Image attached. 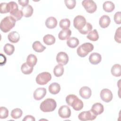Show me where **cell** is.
<instances>
[{
	"instance_id": "cell-35",
	"label": "cell",
	"mask_w": 121,
	"mask_h": 121,
	"mask_svg": "<svg viewBox=\"0 0 121 121\" xmlns=\"http://www.w3.org/2000/svg\"><path fill=\"white\" fill-rule=\"evenodd\" d=\"M60 26L62 29H68L70 25V21L68 18H64L61 19L59 24Z\"/></svg>"
},
{
	"instance_id": "cell-29",
	"label": "cell",
	"mask_w": 121,
	"mask_h": 121,
	"mask_svg": "<svg viewBox=\"0 0 121 121\" xmlns=\"http://www.w3.org/2000/svg\"><path fill=\"white\" fill-rule=\"evenodd\" d=\"M33 69H34L33 67H31L29 66L26 63V62L24 63L21 67V70L23 74H26V75H28L31 74L33 70Z\"/></svg>"
},
{
	"instance_id": "cell-36",
	"label": "cell",
	"mask_w": 121,
	"mask_h": 121,
	"mask_svg": "<svg viewBox=\"0 0 121 121\" xmlns=\"http://www.w3.org/2000/svg\"><path fill=\"white\" fill-rule=\"evenodd\" d=\"M9 110L5 107H0V118L6 119L8 117Z\"/></svg>"
},
{
	"instance_id": "cell-7",
	"label": "cell",
	"mask_w": 121,
	"mask_h": 121,
	"mask_svg": "<svg viewBox=\"0 0 121 121\" xmlns=\"http://www.w3.org/2000/svg\"><path fill=\"white\" fill-rule=\"evenodd\" d=\"M86 23V22L85 17L81 15L76 16L73 20L74 26L78 30L82 29Z\"/></svg>"
},
{
	"instance_id": "cell-17",
	"label": "cell",
	"mask_w": 121,
	"mask_h": 121,
	"mask_svg": "<svg viewBox=\"0 0 121 121\" xmlns=\"http://www.w3.org/2000/svg\"><path fill=\"white\" fill-rule=\"evenodd\" d=\"M46 26L50 29H53L56 27L57 25V20L53 17H48L45 22Z\"/></svg>"
},
{
	"instance_id": "cell-25",
	"label": "cell",
	"mask_w": 121,
	"mask_h": 121,
	"mask_svg": "<svg viewBox=\"0 0 121 121\" xmlns=\"http://www.w3.org/2000/svg\"><path fill=\"white\" fill-rule=\"evenodd\" d=\"M37 59L36 56L33 54H30L28 55L26 59V63L30 67H34L36 64Z\"/></svg>"
},
{
	"instance_id": "cell-41",
	"label": "cell",
	"mask_w": 121,
	"mask_h": 121,
	"mask_svg": "<svg viewBox=\"0 0 121 121\" xmlns=\"http://www.w3.org/2000/svg\"><path fill=\"white\" fill-rule=\"evenodd\" d=\"M77 97V96L73 95V94H70V95H67L66 97V103L69 105L70 106L71 104L72 103V102H73V101Z\"/></svg>"
},
{
	"instance_id": "cell-16",
	"label": "cell",
	"mask_w": 121,
	"mask_h": 121,
	"mask_svg": "<svg viewBox=\"0 0 121 121\" xmlns=\"http://www.w3.org/2000/svg\"><path fill=\"white\" fill-rule=\"evenodd\" d=\"M71 107H72L73 109L75 110V111H80L81 110L84 106L83 103L82 101L78 97V96L72 102L71 105Z\"/></svg>"
},
{
	"instance_id": "cell-2",
	"label": "cell",
	"mask_w": 121,
	"mask_h": 121,
	"mask_svg": "<svg viewBox=\"0 0 121 121\" xmlns=\"http://www.w3.org/2000/svg\"><path fill=\"white\" fill-rule=\"evenodd\" d=\"M57 106L55 100L52 98H47L43 101L40 105V108L43 112H51L53 111Z\"/></svg>"
},
{
	"instance_id": "cell-9",
	"label": "cell",
	"mask_w": 121,
	"mask_h": 121,
	"mask_svg": "<svg viewBox=\"0 0 121 121\" xmlns=\"http://www.w3.org/2000/svg\"><path fill=\"white\" fill-rule=\"evenodd\" d=\"M56 60L59 64L62 66L65 65L69 61V56L65 52H59L57 55Z\"/></svg>"
},
{
	"instance_id": "cell-38",
	"label": "cell",
	"mask_w": 121,
	"mask_h": 121,
	"mask_svg": "<svg viewBox=\"0 0 121 121\" xmlns=\"http://www.w3.org/2000/svg\"><path fill=\"white\" fill-rule=\"evenodd\" d=\"M0 13H7L9 12V8L8 3H1L0 5Z\"/></svg>"
},
{
	"instance_id": "cell-37",
	"label": "cell",
	"mask_w": 121,
	"mask_h": 121,
	"mask_svg": "<svg viewBox=\"0 0 121 121\" xmlns=\"http://www.w3.org/2000/svg\"><path fill=\"white\" fill-rule=\"evenodd\" d=\"M64 2L66 7L70 9H73L76 4V1L75 0H65Z\"/></svg>"
},
{
	"instance_id": "cell-34",
	"label": "cell",
	"mask_w": 121,
	"mask_h": 121,
	"mask_svg": "<svg viewBox=\"0 0 121 121\" xmlns=\"http://www.w3.org/2000/svg\"><path fill=\"white\" fill-rule=\"evenodd\" d=\"M92 25L90 23L87 22L85 26H84V27L81 30H78V31L82 35H86L91 32L92 30Z\"/></svg>"
},
{
	"instance_id": "cell-27",
	"label": "cell",
	"mask_w": 121,
	"mask_h": 121,
	"mask_svg": "<svg viewBox=\"0 0 121 121\" xmlns=\"http://www.w3.org/2000/svg\"><path fill=\"white\" fill-rule=\"evenodd\" d=\"M111 73L112 75L115 77H120L121 73V65L119 64H115L113 65L111 68Z\"/></svg>"
},
{
	"instance_id": "cell-8",
	"label": "cell",
	"mask_w": 121,
	"mask_h": 121,
	"mask_svg": "<svg viewBox=\"0 0 121 121\" xmlns=\"http://www.w3.org/2000/svg\"><path fill=\"white\" fill-rule=\"evenodd\" d=\"M100 97L103 101L106 103H109L112 101L113 95L110 90L107 88H104L100 92Z\"/></svg>"
},
{
	"instance_id": "cell-19",
	"label": "cell",
	"mask_w": 121,
	"mask_h": 121,
	"mask_svg": "<svg viewBox=\"0 0 121 121\" xmlns=\"http://www.w3.org/2000/svg\"><path fill=\"white\" fill-rule=\"evenodd\" d=\"M21 10L22 12L23 16L26 17H30L33 13V8L32 6L30 5L22 7Z\"/></svg>"
},
{
	"instance_id": "cell-42",
	"label": "cell",
	"mask_w": 121,
	"mask_h": 121,
	"mask_svg": "<svg viewBox=\"0 0 121 121\" xmlns=\"http://www.w3.org/2000/svg\"><path fill=\"white\" fill-rule=\"evenodd\" d=\"M121 12H117L114 15V20L116 24H120L121 22Z\"/></svg>"
},
{
	"instance_id": "cell-18",
	"label": "cell",
	"mask_w": 121,
	"mask_h": 121,
	"mask_svg": "<svg viewBox=\"0 0 121 121\" xmlns=\"http://www.w3.org/2000/svg\"><path fill=\"white\" fill-rule=\"evenodd\" d=\"M71 31L69 29H64L59 32L58 37L59 39L61 40H65L68 39L71 35Z\"/></svg>"
},
{
	"instance_id": "cell-20",
	"label": "cell",
	"mask_w": 121,
	"mask_h": 121,
	"mask_svg": "<svg viewBox=\"0 0 121 121\" xmlns=\"http://www.w3.org/2000/svg\"><path fill=\"white\" fill-rule=\"evenodd\" d=\"M9 40L12 43H17L20 39L19 34L17 31H12L9 33L8 35Z\"/></svg>"
},
{
	"instance_id": "cell-32",
	"label": "cell",
	"mask_w": 121,
	"mask_h": 121,
	"mask_svg": "<svg viewBox=\"0 0 121 121\" xmlns=\"http://www.w3.org/2000/svg\"><path fill=\"white\" fill-rule=\"evenodd\" d=\"M3 50L6 54L8 55H11L15 51V47L14 45L11 44L6 43L4 46Z\"/></svg>"
},
{
	"instance_id": "cell-31",
	"label": "cell",
	"mask_w": 121,
	"mask_h": 121,
	"mask_svg": "<svg viewBox=\"0 0 121 121\" xmlns=\"http://www.w3.org/2000/svg\"><path fill=\"white\" fill-rule=\"evenodd\" d=\"M86 38L92 41H96L98 40L99 39V35L96 29H94L90 32L88 34Z\"/></svg>"
},
{
	"instance_id": "cell-12",
	"label": "cell",
	"mask_w": 121,
	"mask_h": 121,
	"mask_svg": "<svg viewBox=\"0 0 121 121\" xmlns=\"http://www.w3.org/2000/svg\"><path fill=\"white\" fill-rule=\"evenodd\" d=\"M79 95L84 99L89 98L92 94V91L90 87L88 86L82 87L79 91Z\"/></svg>"
},
{
	"instance_id": "cell-26",
	"label": "cell",
	"mask_w": 121,
	"mask_h": 121,
	"mask_svg": "<svg viewBox=\"0 0 121 121\" xmlns=\"http://www.w3.org/2000/svg\"><path fill=\"white\" fill-rule=\"evenodd\" d=\"M43 41L45 44L48 45H51L55 43V38L52 35L48 34L44 36L43 37Z\"/></svg>"
},
{
	"instance_id": "cell-30",
	"label": "cell",
	"mask_w": 121,
	"mask_h": 121,
	"mask_svg": "<svg viewBox=\"0 0 121 121\" xmlns=\"http://www.w3.org/2000/svg\"><path fill=\"white\" fill-rule=\"evenodd\" d=\"M64 73V68L63 66L60 64L55 66L53 69V73L55 76L60 77Z\"/></svg>"
},
{
	"instance_id": "cell-23",
	"label": "cell",
	"mask_w": 121,
	"mask_h": 121,
	"mask_svg": "<svg viewBox=\"0 0 121 121\" xmlns=\"http://www.w3.org/2000/svg\"><path fill=\"white\" fill-rule=\"evenodd\" d=\"M103 8L105 11L111 12L114 9L115 5L111 1H106L104 3Z\"/></svg>"
},
{
	"instance_id": "cell-24",
	"label": "cell",
	"mask_w": 121,
	"mask_h": 121,
	"mask_svg": "<svg viewBox=\"0 0 121 121\" xmlns=\"http://www.w3.org/2000/svg\"><path fill=\"white\" fill-rule=\"evenodd\" d=\"M79 43L78 39L75 37H70L67 41V44L71 48H76L79 44Z\"/></svg>"
},
{
	"instance_id": "cell-39",
	"label": "cell",
	"mask_w": 121,
	"mask_h": 121,
	"mask_svg": "<svg viewBox=\"0 0 121 121\" xmlns=\"http://www.w3.org/2000/svg\"><path fill=\"white\" fill-rule=\"evenodd\" d=\"M8 6L9 8V12L14 11L15 10L18 9V5L16 2L14 1H10L8 3Z\"/></svg>"
},
{
	"instance_id": "cell-3",
	"label": "cell",
	"mask_w": 121,
	"mask_h": 121,
	"mask_svg": "<svg viewBox=\"0 0 121 121\" xmlns=\"http://www.w3.org/2000/svg\"><path fill=\"white\" fill-rule=\"evenodd\" d=\"M94 49V45L90 43H85L80 45L77 49V52L80 57H86L89 52Z\"/></svg>"
},
{
	"instance_id": "cell-44",
	"label": "cell",
	"mask_w": 121,
	"mask_h": 121,
	"mask_svg": "<svg viewBox=\"0 0 121 121\" xmlns=\"http://www.w3.org/2000/svg\"><path fill=\"white\" fill-rule=\"evenodd\" d=\"M19 4L22 6V7H25L27 5H28V2H29V0H18V1Z\"/></svg>"
},
{
	"instance_id": "cell-6",
	"label": "cell",
	"mask_w": 121,
	"mask_h": 121,
	"mask_svg": "<svg viewBox=\"0 0 121 121\" xmlns=\"http://www.w3.org/2000/svg\"><path fill=\"white\" fill-rule=\"evenodd\" d=\"M78 119L82 121H93L96 119L95 115L91 110L88 111H84L80 112L78 115Z\"/></svg>"
},
{
	"instance_id": "cell-13",
	"label": "cell",
	"mask_w": 121,
	"mask_h": 121,
	"mask_svg": "<svg viewBox=\"0 0 121 121\" xmlns=\"http://www.w3.org/2000/svg\"><path fill=\"white\" fill-rule=\"evenodd\" d=\"M102 60L101 55L97 52L92 53L89 57V62L93 65H96L99 63Z\"/></svg>"
},
{
	"instance_id": "cell-40",
	"label": "cell",
	"mask_w": 121,
	"mask_h": 121,
	"mask_svg": "<svg viewBox=\"0 0 121 121\" xmlns=\"http://www.w3.org/2000/svg\"><path fill=\"white\" fill-rule=\"evenodd\" d=\"M121 27L118 28L115 32L114 35V40L115 41L118 43H121Z\"/></svg>"
},
{
	"instance_id": "cell-10",
	"label": "cell",
	"mask_w": 121,
	"mask_h": 121,
	"mask_svg": "<svg viewBox=\"0 0 121 121\" xmlns=\"http://www.w3.org/2000/svg\"><path fill=\"white\" fill-rule=\"evenodd\" d=\"M58 114L62 118H69L71 115V110L67 105L61 106L58 110Z\"/></svg>"
},
{
	"instance_id": "cell-28",
	"label": "cell",
	"mask_w": 121,
	"mask_h": 121,
	"mask_svg": "<svg viewBox=\"0 0 121 121\" xmlns=\"http://www.w3.org/2000/svg\"><path fill=\"white\" fill-rule=\"evenodd\" d=\"M9 13L10 16L12 17L13 18H14L16 20V21H18L20 20L23 16L22 11L18 9L12 11L10 12Z\"/></svg>"
},
{
	"instance_id": "cell-22",
	"label": "cell",
	"mask_w": 121,
	"mask_h": 121,
	"mask_svg": "<svg viewBox=\"0 0 121 121\" xmlns=\"http://www.w3.org/2000/svg\"><path fill=\"white\" fill-rule=\"evenodd\" d=\"M32 47L34 50L37 52H42L46 49V47L43 46L40 42L38 41H35L33 43Z\"/></svg>"
},
{
	"instance_id": "cell-33",
	"label": "cell",
	"mask_w": 121,
	"mask_h": 121,
	"mask_svg": "<svg viewBox=\"0 0 121 121\" xmlns=\"http://www.w3.org/2000/svg\"><path fill=\"white\" fill-rule=\"evenodd\" d=\"M22 113H23V112L22 110L20 108H17L12 110L10 115L12 118L17 119L20 118L22 115Z\"/></svg>"
},
{
	"instance_id": "cell-5",
	"label": "cell",
	"mask_w": 121,
	"mask_h": 121,
	"mask_svg": "<svg viewBox=\"0 0 121 121\" xmlns=\"http://www.w3.org/2000/svg\"><path fill=\"white\" fill-rule=\"evenodd\" d=\"M82 5L89 13H94L97 9L96 3L92 0H84L82 1Z\"/></svg>"
},
{
	"instance_id": "cell-1",
	"label": "cell",
	"mask_w": 121,
	"mask_h": 121,
	"mask_svg": "<svg viewBox=\"0 0 121 121\" xmlns=\"http://www.w3.org/2000/svg\"><path fill=\"white\" fill-rule=\"evenodd\" d=\"M16 20L11 16H7L2 19L0 24V30L4 33H7L15 26Z\"/></svg>"
},
{
	"instance_id": "cell-21",
	"label": "cell",
	"mask_w": 121,
	"mask_h": 121,
	"mask_svg": "<svg viewBox=\"0 0 121 121\" xmlns=\"http://www.w3.org/2000/svg\"><path fill=\"white\" fill-rule=\"evenodd\" d=\"M49 92L53 95H56L59 93V92L60 90V85L54 82L52 83L49 86Z\"/></svg>"
},
{
	"instance_id": "cell-4",
	"label": "cell",
	"mask_w": 121,
	"mask_h": 121,
	"mask_svg": "<svg viewBox=\"0 0 121 121\" xmlns=\"http://www.w3.org/2000/svg\"><path fill=\"white\" fill-rule=\"evenodd\" d=\"M52 78L51 74L48 72L39 73L36 77V82L40 85H44L49 82Z\"/></svg>"
},
{
	"instance_id": "cell-11",
	"label": "cell",
	"mask_w": 121,
	"mask_h": 121,
	"mask_svg": "<svg viewBox=\"0 0 121 121\" xmlns=\"http://www.w3.org/2000/svg\"><path fill=\"white\" fill-rule=\"evenodd\" d=\"M46 94V89L45 88L39 87L34 91L33 96L35 100H40L45 96Z\"/></svg>"
},
{
	"instance_id": "cell-15",
	"label": "cell",
	"mask_w": 121,
	"mask_h": 121,
	"mask_svg": "<svg viewBox=\"0 0 121 121\" xmlns=\"http://www.w3.org/2000/svg\"><path fill=\"white\" fill-rule=\"evenodd\" d=\"M111 22V19L110 17L104 15L102 16L99 19V24L100 26L103 28L107 27Z\"/></svg>"
},
{
	"instance_id": "cell-43",
	"label": "cell",
	"mask_w": 121,
	"mask_h": 121,
	"mask_svg": "<svg viewBox=\"0 0 121 121\" xmlns=\"http://www.w3.org/2000/svg\"><path fill=\"white\" fill-rule=\"evenodd\" d=\"M35 118L32 115H26L25 117V118L23 119V121H35Z\"/></svg>"
},
{
	"instance_id": "cell-14",
	"label": "cell",
	"mask_w": 121,
	"mask_h": 121,
	"mask_svg": "<svg viewBox=\"0 0 121 121\" xmlns=\"http://www.w3.org/2000/svg\"><path fill=\"white\" fill-rule=\"evenodd\" d=\"M95 115H100L103 113L104 110V106L99 103H95L94 104L90 110Z\"/></svg>"
}]
</instances>
